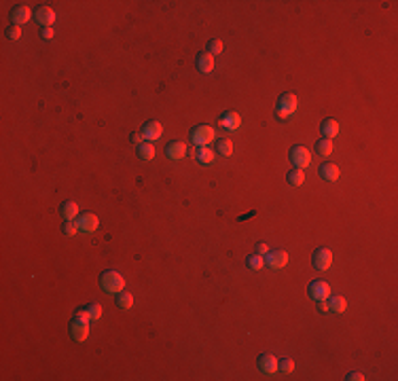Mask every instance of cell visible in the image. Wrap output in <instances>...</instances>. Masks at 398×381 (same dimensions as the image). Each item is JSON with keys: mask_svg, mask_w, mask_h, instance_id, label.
Segmentation results:
<instances>
[{"mask_svg": "<svg viewBox=\"0 0 398 381\" xmlns=\"http://www.w3.org/2000/svg\"><path fill=\"white\" fill-rule=\"evenodd\" d=\"M130 140H132V144H142V140H144V136H142V133H132V136H130Z\"/></svg>", "mask_w": 398, "mask_h": 381, "instance_id": "cell-36", "label": "cell"}, {"mask_svg": "<svg viewBox=\"0 0 398 381\" xmlns=\"http://www.w3.org/2000/svg\"><path fill=\"white\" fill-rule=\"evenodd\" d=\"M265 265L269 269H284L288 265V254L284 250H273V252H267L265 254Z\"/></svg>", "mask_w": 398, "mask_h": 381, "instance_id": "cell-7", "label": "cell"}, {"mask_svg": "<svg viewBox=\"0 0 398 381\" xmlns=\"http://www.w3.org/2000/svg\"><path fill=\"white\" fill-rule=\"evenodd\" d=\"M62 231H64V235H68V237H72L76 231H79V224L76 222H72V221H66L62 224Z\"/></svg>", "mask_w": 398, "mask_h": 381, "instance_id": "cell-30", "label": "cell"}, {"mask_svg": "<svg viewBox=\"0 0 398 381\" xmlns=\"http://www.w3.org/2000/svg\"><path fill=\"white\" fill-rule=\"evenodd\" d=\"M297 110V97L293 94H284L280 95L278 100V106H275V117L280 119V121H286V119L293 115Z\"/></svg>", "mask_w": 398, "mask_h": 381, "instance_id": "cell-3", "label": "cell"}, {"mask_svg": "<svg viewBox=\"0 0 398 381\" xmlns=\"http://www.w3.org/2000/svg\"><path fill=\"white\" fill-rule=\"evenodd\" d=\"M267 252H269V246H267V244H263V242H261V244H257V254H261V256H265Z\"/></svg>", "mask_w": 398, "mask_h": 381, "instance_id": "cell-35", "label": "cell"}, {"mask_svg": "<svg viewBox=\"0 0 398 381\" xmlns=\"http://www.w3.org/2000/svg\"><path fill=\"white\" fill-rule=\"evenodd\" d=\"M345 379L347 381H362V379H365V375H362V373H350Z\"/></svg>", "mask_w": 398, "mask_h": 381, "instance_id": "cell-37", "label": "cell"}, {"mask_svg": "<svg viewBox=\"0 0 398 381\" xmlns=\"http://www.w3.org/2000/svg\"><path fill=\"white\" fill-rule=\"evenodd\" d=\"M218 125L223 127L225 131H237V129H239V125H241V117L237 115V112H233V110H227L225 115L220 117Z\"/></svg>", "mask_w": 398, "mask_h": 381, "instance_id": "cell-10", "label": "cell"}, {"mask_svg": "<svg viewBox=\"0 0 398 381\" xmlns=\"http://www.w3.org/2000/svg\"><path fill=\"white\" fill-rule=\"evenodd\" d=\"M76 224H79V231H83V233H94L100 227V218L96 214H91V212H83L79 216V221H76Z\"/></svg>", "mask_w": 398, "mask_h": 381, "instance_id": "cell-8", "label": "cell"}, {"mask_svg": "<svg viewBox=\"0 0 398 381\" xmlns=\"http://www.w3.org/2000/svg\"><path fill=\"white\" fill-rule=\"evenodd\" d=\"M142 136H144V140H148V142H155V140H159L161 138V133H163V127H161V123L159 121H148V123H144V127H142Z\"/></svg>", "mask_w": 398, "mask_h": 381, "instance_id": "cell-12", "label": "cell"}, {"mask_svg": "<svg viewBox=\"0 0 398 381\" xmlns=\"http://www.w3.org/2000/svg\"><path fill=\"white\" fill-rule=\"evenodd\" d=\"M30 9L28 6H24V4H19V6H15V9L11 11V21L15 26H21V24H26V21H30Z\"/></svg>", "mask_w": 398, "mask_h": 381, "instance_id": "cell-17", "label": "cell"}, {"mask_svg": "<svg viewBox=\"0 0 398 381\" xmlns=\"http://www.w3.org/2000/svg\"><path fill=\"white\" fill-rule=\"evenodd\" d=\"M318 307H320V312L322 314H329V303L326 301H318Z\"/></svg>", "mask_w": 398, "mask_h": 381, "instance_id": "cell-38", "label": "cell"}, {"mask_svg": "<svg viewBox=\"0 0 398 381\" xmlns=\"http://www.w3.org/2000/svg\"><path fill=\"white\" fill-rule=\"evenodd\" d=\"M79 212L81 210L74 201H66V203H62V208H60V214H62L64 221H74V218L79 216Z\"/></svg>", "mask_w": 398, "mask_h": 381, "instance_id": "cell-20", "label": "cell"}, {"mask_svg": "<svg viewBox=\"0 0 398 381\" xmlns=\"http://www.w3.org/2000/svg\"><path fill=\"white\" fill-rule=\"evenodd\" d=\"M278 369L282 373H293L295 371V362L290 358H282V360H278Z\"/></svg>", "mask_w": 398, "mask_h": 381, "instance_id": "cell-29", "label": "cell"}, {"mask_svg": "<svg viewBox=\"0 0 398 381\" xmlns=\"http://www.w3.org/2000/svg\"><path fill=\"white\" fill-rule=\"evenodd\" d=\"M70 335H72V339L76 343H83L85 339H87V335H89V322H83V320H79V318L74 316L72 324H70Z\"/></svg>", "mask_w": 398, "mask_h": 381, "instance_id": "cell-9", "label": "cell"}, {"mask_svg": "<svg viewBox=\"0 0 398 381\" xmlns=\"http://www.w3.org/2000/svg\"><path fill=\"white\" fill-rule=\"evenodd\" d=\"M320 133H322V138H337L339 136V123L335 121V119H326V121H322V125H320Z\"/></svg>", "mask_w": 398, "mask_h": 381, "instance_id": "cell-15", "label": "cell"}, {"mask_svg": "<svg viewBox=\"0 0 398 381\" xmlns=\"http://www.w3.org/2000/svg\"><path fill=\"white\" fill-rule=\"evenodd\" d=\"M216 153L220 155V157H229V155L233 153V144H231V140H225V138L216 140Z\"/></svg>", "mask_w": 398, "mask_h": 381, "instance_id": "cell-25", "label": "cell"}, {"mask_svg": "<svg viewBox=\"0 0 398 381\" xmlns=\"http://www.w3.org/2000/svg\"><path fill=\"white\" fill-rule=\"evenodd\" d=\"M74 316L79 318V320H83V322H89V320H91V316H89V312H87V307H85V309H79V312H76Z\"/></svg>", "mask_w": 398, "mask_h": 381, "instance_id": "cell-34", "label": "cell"}, {"mask_svg": "<svg viewBox=\"0 0 398 381\" xmlns=\"http://www.w3.org/2000/svg\"><path fill=\"white\" fill-rule=\"evenodd\" d=\"M259 371L267 373V375H273V373L278 371V358L271 356V354H261L259 356Z\"/></svg>", "mask_w": 398, "mask_h": 381, "instance_id": "cell-13", "label": "cell"}, {"mask_svg": "<svg viewBox=\"0 0 398 381\" xmlns=\"http://www.w3.org/2000/svg\"><path fill=\"white\" fill-rule=\"evenodd\" d=\"M339 167L335 163H324L320 165V178L326 180V182H337L339 180Z\"/></svg>", "mask_w": 398, "mask_h": 381, "instance_id": "cell-16", "label": "cell"}, {"mask_svg": "<svg viewBox=\"0 0 398 381\" xmlns=\"http://www.w3.org/2000/svg\"><path fill=\"white\" fill-rule=\"evenodd\" d=\"M214 157H216V153L212 151L210 146H199L195 151V159H197V163H201V165H210L212 161H214Z\"/></svg>", "mask_w": 398, "mask_h": 381, "instance_id": "cell-19", "label": "cell"}, {"mask_svg": "<svg viewBox=\"0 0 398 381\" xmlns=\"http://www.w3.org/2000/svg\"><path fill=\"white\" fill-rule=\"evenodd\" d=\"M311 265L318 271H326L332 265V252L329 248H318L314 252V258H311Z\"/></svg>", "mask_w": 398, "mask_h": 381, "instance_id": "cell-6", "label": "cell"}, {"mask_svg": "<svg viewBox=\"0 0 398 381\" xmlns=\"http://www.w3.org/2000/svg\"><path fill=\"white\" fill-rule=\"evenodd\" d=\"M216 140V133L210 125H197L191 129V142L195 146H208Z\"/></svg>", "mask_w": 398, "mask_h": 381, "instance_id": "cell-2", "label": "cell"}, {"mask_svg": "<svg viewBox=\"0 0 398 381\" xmlns=\"http://www.w3.org/2000/svg\"><path fill=\"white\" fill-rule=\"evenodd\" d=\"M53 36H55L53 28H42V32H40V38H42V40H51Z\"/></svg>", "mask_w": 398, "mask_h": 381, "instance_id": "cell-33", "label": "cell"}, {"mask_svg": "<svg viewBox=\"0 0 398 381\" xmlns=\"http://www.w3.org/2000/svg\"><path fill=\"white\" fill-rule=\"evenodd\" d=\"M166 155L172 161H180L184 155H187V146H184L182 142H169L167 146H166Z\"/></svg>", "mask_w": 398, "mask_h": 381, "instance_id": "cell-18", "label": "cell"}, {"mask_svg": "<svg viewBox=\"0 0 398 381\" xmlns=\"http://www.w3.org/2000/svg\"><path fill=\"white\" fill-rule=\"evenodd\" d=\"M197 70L203 74H210L214 70V55L210 53H197Z\"/></svg>", "mask_w": 398, "mask_h": 381, "instance_id": "cell-14", "label": "cell"}, {"mask_svg": "<svg viewBox=\"0 0 398 381\" xmlns=\"http://www.w3.org/2000/svg\"><path fill=\"white\" fill-rule=\"evenodd\" d=\"M138 157L142 161H153L155 159V146L151 142H142L138 146Z\"/></svg>", "mask_w": 398, "mask_h": 381, "instance_id": "cell-22", "label": "cell"}, {"mask_svg": "<svg viewBox=\"0 0 398 381\" xmlns=\"http://www.w3.org/2000/svg\"><path fill=\"white\" fill-rule=\"evenodd\" d=\"M246 265H248V269L259 271V269L265 267V256H261V254H252V256L246 258Z\"/></svg>", "mask_w": 398, "mask_h": 381, "instance_id": "cell-26", "label": "cell"}, {"mask_svg": "<svg viewBox=\"0 0 398 381\" xmlns=\"http://www.w3.org/2000/svg\"><path fill=\"white\" fill-rule=\"evenodd\" d=\"M6 38L9 40H19L21 38V28L19 26H9V30H6Z\"/></svg>", "mask_w": 398, "mask_h": 381, "instance_id": "cell-32", "label": "cell"}, {"mask_svg": "<svg viewBox=\"0 0 398 381\" xmlns=\"http://www.w3.org/2000/svg\"><path fill=\"white\" fill-rule=\"evenodd\" d=\"M326 303H329V312H335V314H343L345 307H347V301L339 294H335V296L331 294L329 299H326Z\"/></svg>", "mask_w": 398, "mask_h": 381, "instance_id": "cell-21", "label": "cell"}, {"mask_svg": "<svg viewBox=\"0 0 398 381\" xmlns=\"http://www.w3.org/2000/svg\"><path fill=\"white\" fill-rule=\"evenodd\" d=\"M117 305H119V309H132L133 296L130 292H119L117 294Z\"/></svg>", "mask_w": 398, "mask_h": 381, "instance_id": "cell-27", "label": "cell"}, {"mask_svg": "<svg viewBox=\"0 0 398 381\" xmlns=\"http://www.w3.org/2000/svg\"><path fill=\"white\" fill-rule=\"evenodd\" d=\"M307 292H309V296L314 299L316 303L318 301H326L331 296V286H329V282H324V280H314L309 284V288H307Z\"/></svg>", "mask_w": 398, "mask_h": 381, "instance_id": "cell-5", "label": "cell"}, {"mask_svg": "<svg viewBox=\"0 0 398 381\" xmlns=\"http://www.w3.org/2000/svg\"><path fill=\"white\" fill-rule=\"evenodd\" d=\"M290 163H293L295 167H298V169H305V167L311 163L309 151H307L305 146H301V144L293 146V148H290Z\"/></svg>", "mask_w": 398, "mask_h": 381, "instance_id": "cell-4", "label": "cell"}, {"mask_svg": "<svg viewBox=\"0 0 398 381\" xmlns=\"http://www.w3.org/2000/svg\"><path fill=\"white\" fill-rule=\"evenodd\" d=\"M316 153L320 155V157H329V155L332 153V140L329 138H322L316 142Z\"/></svg>", "mask_w": 398, "mask_h": 381, "instance_id": "cell-23", "label": "cell"}, {"mask_svg": "<svg viewBox=\"0 0 398 381\" xmlns=\"http://www.w3.org/2000/svg\"><path fill=\"white\" fill-rule=\"evenodd\" d=\"M100 286L106 294H119L125 288V280L119 271H104L100 275Z\"/></svg>", "mask_w": 398, "mask_h": 381, "instance_id": "cell-1", "label": "cell"}, {"mask_svg": "<svg viewBox=\"0 0 398 381\" xmlns=\"http://www.w3.org/2000/svg\"><path fill=\"white\" fill-rule=\"evenodd\" d=\"M288 185H293V187H301L303 182H305V174H303V169H298V167H295V169H290L288 172Z\"/></svg>", "mask_w": 398, "mask_h": 381, "instance_id": "cell-24", "label": "cell"}, {"mask_svg": "<svg viewBox=\"0 0 398 381\" xmlns=\"http://www.w3.org/2000/svg\"><path fill=\"white\" fill-rule=\"evenodd\" d=\"M220 51H223V42H220L218 38H212V40L208 42V53H210V55H218Z\"/></svg>", "mask_w": 398, "mask_h": 381, "instance_id": "cell-31", "label": "cell"}, {"mask_svg": "<svg viewBox=\"0 0 398 381\" xmlns=\"http://www.w3.org/2000/svg\"><path fill=\"white\" fill-rule=\"evenodd\" d=\"M87 312L91 316V320H100V318H102V305H100V303H89Z\"/></svg>", "mask_w": 398, "mask_h": 381, "instance_id": "cell-28", "label": "cell"}, {"mask_svg": "<svg viewBox=\"0 0 398 381\" xmlns=\"http://www.w3.org/2000/svg\"><path fill=\"white\" fill-rule=\"evenodd\" d=\"M34 19H36L42 28H51L53 21H55V11L51 6H38V9L34 11Z\"/></svg>", "mask_w": 398, "mask_h": 381, "instance_id": "cell-11", "label": "cell"}]
</instances>
